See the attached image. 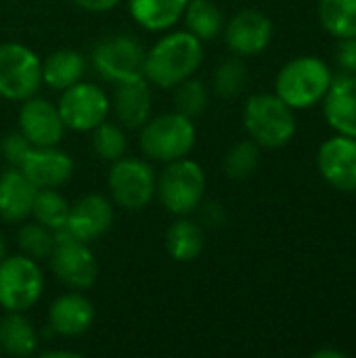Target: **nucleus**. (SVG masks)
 <instances>
[{
    "label": "nucleus",
    "instance_id": "nucleus-1",
    "mask_svg": "<svg viewBox=\"0 0 356 358\" xmlns=\"http://www.w3.org/2000/svg\"><path fill=\"white\" fill-rule=\"evenodd\" d=\"M204 61V46L191 31H172L145 52L143 76L159 88H174L191 78Z\"/></svg>",
    "mask_w": 356,
    "mask_h": 358
},
{
    "label": "nucleus",
    "instance_id": "nucleus-2",
    "mask_svg": "<svg viewBox=\"0 0 356 358\" xmlns=\"http://www.w3.org/2000/svg\"><path fill=\"white\" fill-rule=\"evenodd\" d=\"M332 82V69L323 59L298 57L277 73L275 94L292 109H308L327 94Z\"/></svg>",
    "mask_w": 356,
    "mask_h": 358
},
{
    "label": "nucleus",
    "instance_id": "nucleus-3",
    "mask_svg": "<svg viewBox=\"0 0 356 358\" xmlns=\"http://www.w3.org/2000/svg\"><path fill=\"white\" fill-rule=\"evenodd\" d=\"M243 126L258 147L279 149L294 138L296 115L277 94H254L245 103Z\"/></svg>",
    "mask_w": 356,
    "mask_h": 358
},
{
    "label": "nucleus",
    "instance_id": "nucleus-4",
    "mask_svg": "<svg viewBox=\"0 0 356 358\" xmlns=\"http://www.w3.org/2000/svg\"><path fill=\"white\" fill-rule=\"evenodd\" d=\"M195 136L191 117L178 111L162 113L141 126V149L149 159L168 164L187 157L195 145Z\"/></svg>",
    "mask_w": 356,
    "mask_h": 358
},
{
    "label": "nucleus",
    "instance_id": "nucleus-5",
    "mask_svg": "<svg viewBox=\"0 0 356 358\" xmlns=\"http://www.w3.org/2000/svg\"><path fill=\"white\" fill-rule=\"evenodd\" d=\"M155 193L159 195V201L168 212L176 216L191 214L201 206L206 193L204 168L187 157L168 162L155 185Z\"/></svg>",
    "mask_w": 356,
    "mask_h": 358
},
{
    "label": "nucleus",
    "instance_id": "nucleus-6",
    "mask_svg": "<svg viewBox=\"0 0 356 358\" xmlns=\"http://www.w3.org/2000/svg\"><path fill=\"white\" fill-rule=\"evenodd\" d=\"M44 277L29 256H4L0 260V306L6 313H25L42 296Z\"/></svg>",
    "mask_w": 356,
    "mask_h": 358
},
{
    "label": "nucleus",
    "instance_id": "nucleus-7",
    "mask_svg": "<svg viewBox=\"0 0 356 358\" xmlns=\"http://www.w3.org/2000/svg\"><path fill=\"white\" fill-rule=\"evenodd\" d=\"M42 84V63L38 55L17 42L0 44V96L6 101H25Z\"/></svg>",
    "mask_w": 356,
    "mask_h": 358
},
{
    "label": "nucleus",
    "instance_id": "nucleus-8",
    "mask_svg": "<svg viewBox=\"0 0 356 358\" xmlns=\"http://www.w3.org/2000/svg\"><path fill=\"white\" fill-rule=\"evenodd\" d=\"M145 52L136 38L128 34H115L101 40L92 50V67L94 71L115 84L145 78L143 76Z\"/></svg>",
    "mask_w": 356,
    "mask_h": 358
},
{
    "label": "nucleus",
    "instance_id": "nucleus-9",
    "mask_svg": "<svg viewBox=\"0 0 356 358\" xmlns=\"http://www.w3.org/2000/svg\"><path fill=\"white\" fill-rule=\"evenodd\" d=\"M153 168L136 157H120L109 172V191L113 201L124 210H143L155 195Z\"/></svg>",
    "mask_w": 356,
    "mask_h": 358
},
{
    "label": "nucleus",
    "instance_id": "nucleus-10",
    "mask_svg": "<svg viewBox=\"0 0 356 358\" xmlns=\"http://www.w3.org/2000/svg\"><path fill=\"white\" fill-rule=\"evenodd\" d=\"M57 107L65 128L76 132H90L101 122H105L107 113L111 111V101L97 84L78 82L63 90Z\"/></svg>",
    "mask_w": 356,
    "mask_h": 358
},
{
    "label": "nucleus",
    "instance_id": "nucleus-11",
    "mask_svg": "<svg viewBox=\"0 0 356 358\" xmlns=\"http://www.w3.org/2000/svg\"><path fill=\"white\" fill-rule=\"evenodd\" d=\"M317 166L329 187L342 193H356V138L346 134L327 138L319 147Z\"/></svg>",
    "mask_w": 356,
    "mask_h": 358
},
{
    "label": "nucleus",
    "instance_id": "nucleus-12",
    "mask_svg": "<svg viewBox=\"0 0 356 358\" xmlns=\"http://www.w3.org/2000/svg\"><path fill=\"white\" fill-rule=\"evenodd\" d=\"M52 273L61 283L73 289H86L97 281L99 264L88 245L80 239L57 241L50 254Z\"/></svg>",
    "mask_w": 356,
    "mask_h": 358
},
{
    "label": "nucleus",
    "instance_id": "nucleus-13",
    "mask_svg": "<svg viewBox=\"0 0 356 358\" xmlns=\"http://www.w3.org/2000/svg\"><path fill=\"white\" fill-rule=\"evenodd\" d=\"M19 132L34 147H55L65 134V124L61 120L59 107L46 99L29 96L19 111Z\"/></svg>",
    "mask_w": 356,
    "mask_h": 358
},
{
    "label": "nucleus",
    "instance_id": "nucleus-14",
    "mask_svg": "<svg viewBox=\"0 0 356 358\" xmlns=\"http://www.w3.org/2000/svg\"><path fill=\"white\" fill-rule=\"evenodd\" d=\"M273 38L271 19L254 8L237 13L225 27V40L233 55L254 57L260 55Z\"/></svg>",
    "mask_w": 356,
    "mask_h": 358
},
{
    "label": "nucleus",
    "instance_id": "nucleus-15",
    "mask_svg": "<svg viewBox=\"0 0 356 358\" xmlns=\"http://www.w3.org/2000/svg\"><path fill=\"white\" fill-rule=\"evenodd\" d=\"M21 172L38 189H57L65 185L73 174L71 157L55 147H31L21 162Z\"/></svg>",
    "mask_w": 356,
    "mask_h": 358
},
{
    "label": "nucleus",
    "instance_id": "nucleus-16",
    "mask_svg": "<svg viewBox=\"0 0 356 358\" xmlns=\"http://www.w3.org/2000/svg\"><path fill=\"white\" fill-rule=\"evenodd\" d=\"M113 224V206L107 197L99 193H88L82 199H78L73 206H69V218L67 229L69 233L88 243L92 239H99L103 233H107Z\"/></svg>",
    "mask_w": 356,
    "mask_h": 358
},
{
    "label": "nucleus",
    "instance_id": "nucleus-17",
    "mask_svg": "<svg viewBox=\"0 0 356 358\" xmlns=\"http://www.w3.org/2000/svg\"><path fill=\"white\" fill-rule=\"evenodd\" d=\"M94 321V308L82 294H63L48 308V327L65 338L82 336Z\"/></svg>",
    "mask_w": 356,
    "mask_h": 358
},
{
    "label": "nucleus",
    "instance_id": "nucleus-18",
    "mask_svg": "<svg viewBox=\"0 0 356 358\" xmlns=\"http://www.w3.org/2000/svg\"><path fill=\"white\" fill-rule=\"evenodd\" d=\"M151 86L145 78H134L118 84L111 99V109L118 122L126 128H141L151 117Z\"/></svg>",
    "mask_w": 356,
    "mask_h": 358
},
{
    "label": "nucleus",
    "instance_id": "nucleus-19",
    "mask_svg": "<svg viewBox=\"0 0 356 358\" xmlns=\"http://www.w3.org/2000/svg\"><path fill=\"white\" fill-rule=\"evenodd\" d=\"M325 99V120L338 132L356 138V76L332 82Z\"/></svg>",
    "mask_w": 356,
    "mask_h": 358
},
{
    "label": "nucleus",
    "instance_id": "nucleus-20",
    "mask_svg": "<svg viewBox=\"0 0 356 358\" xmlns=\"http://www.w3.org/2000/svg\"><path fill=\"white\" fill-rule=\"evenodd\" d=\"M38 187L21 172L10 168L0 176V218L6 222H21L31 214Z\"/></svg>",
    "mask_w": 356,
    "mask_h": 358
},
{
    "label": "nucleus",
    "instance_id": "nucleus-21",
    "mask_svg": "<svg viewBox=\"0 0 356 358\" xmlns=\"http://www.w3.org/2000/svg\"><path fill=\"white\" fill-rule=\"evenodd\" d=\"M187 4L189 0H130L128 8L141 27L149 31H162L183 19Z\"/></svg>",
    "mask_w": 356,
    "mask_h": 358
},
{
    "label": "nucleus",
    "instance_id": "nucleus-22",
    "mask_svg": "<svg viewBox=\"0 0 356 358\" xmlns=\"http://www.w3.org/2000/svg\"><path fill=\"white\" fill-rule=\"evenodd\" d=\"M84 69L86 61L78 50L61 48L50 52L42 63V82L52 90H65L82 80Z\"/></svg>",
    "mask_w": 356,
    "mask_h": 358
},
{
    "label": "nucleus",
    "instance_id": "nucleus-23",
    "mask_svg": "<svg viewBox=\"0 0 356 358\" xmlns=\"http://www.w3.org/2000/svg\"><path fill=\"white\" fill-rule=\"evenodd\" d=\"M38 334L23 313H6L0 319V348L10 357H29L36 352Z\"/></svg>",
    "mask_w": 356,
    "mask_h": 358
},
{
    "label": "nucleus",
    "instance_id": "nucleus-24",
    "mask_svg": "<svg viewBox=\"0 0 356 358\" xmlns=\"http://www.w3.org/2000/svg\"><path fill=\"white\" fill-rule=\"evenodd\" d=\"M204 229L187 218H178L166 231V250L176 262H191L204 252Z\"/></svg>",
    "mask_w": 356,
    "mask_h": 358
},
{
    "label": "nucleus",
    "instance_id": "nucleus-25",
    "mask_svg": "<svg viewBox=\"0 0 356 358\" xmlns=\"http://www.w3.org/2000/svg\"><path fill=\"white\" fill-rule=\"evenodd\" d=\"M183 17L187 31H191L201 42L214 40L225 29V17L212 0H189Z\"/></svg>",
    "mask_w": 356,
    "mask_h": 358
},
{
    "label": "nucleus",
    "instance_id": "nucleus-26",
    "mask_svg": "<svg viewBox=\"0 0 356 358\" xmlns=\"http://www.w3.org/2000/svg\"><path fill=\"white\" fill-rule=\"evenodd\" d=\"M319 19L334 38H353L356 36V0H321Z\"/></svg>",
    "mask_w": 356,
    "mask_h": 358
},
{
    "label": "nucleus",
    "instance_id": "nucleus-27",
    "mask_svg": "<svg viewBox=\"0 0 356 358\" xmlns=\"http://www.w3.org/2000/svg\"><path fill=\"white\" fill-rule=\"evenodd\" d=\"M31 214H34V218L40 224L48 227L50 231H57V229H61V227L67 224L69 203L55 189H38L36 199H34Z\"/></svg>",
    "mask_w": 356,
    "mask_h": 358
},
{
    "label": "nucleus",
    "instance_id": "nucleus-28",
    "mask_svg": "<svg viewBox=\"0 0 356 358\" xmlns=\"http://www.w3.org/2000/svg\"><path fill=\"white\" fill-rule=\"evenodd\" d=\"M17 243L21 248V252L25 256H29L31 260H46L50 258L57 241H55V231H50L48 227L36 222H27L19 229L17 233Z\"/></svg>",
    "mask_w": 356,
    "mask_h": 358
},
{
    "label": "nucleus",
    "instance_id": "nucleus-29",
    "mask_svg": "<svg viewBox=\"0 0 356 358\" xmlns=\"http://www.w3.org/2000/svg\"><path fill=\"white\" fill-rule=\"evenodd\" d=\"M248 86V67L243 61L235 55L227 61H222L214 71V90L225 99L239 96Z\"/></svg>",
    "mask_w": 356,
    "mask_h": 358
},
{
    "label": "nucleus",
    "instance_id": "nucleus-30",
    "mask_svg": "<svg viewBox=\"0 0 356 358\" xmlns=\"http://www.w3.org/2000/svg\"><path fill=\"white\" fill-rule=\"evenodd\" d=\"M258 164H260V149L252 138L233 145L225 155V172L233 180H243L252 176Z\"/></svg>",
    "mask_w": 356,
    "mask_h": 358
},
{
    "label": "nucleus",
    "instance_id": "nucleus-31",
    "mask_svg": "<svg viewBox=\"0 0 356 358\" xmlns=\"http://www.w3.org/2000/svg\"><path fill=\"white\" fill-rule=\"evenodd\" d=\"M92 132V149L94 153L105 159V162H115L120 157H124L126 153V134L118 124L111 122H101L97 128L90 130Z\"/></svg>",
    "mask_w": 356,
    "mask_h": 358
},
{
    "label": "nucleus",
    "instance_id": "nucleus-32",
    "mask_svg": "<svg viewBox=\"0 0 356 358\" xmlns=\"http://www.w3.org/2000/svg\"><path fill=\"white\" fill-rule=\"evenodd\" d=\"M174 105L176 111L187 115V117H197L206 111L208 105V88L204 86V82L187 78L185 82H180L178 86H174Z\"/></svg>",
    "mask_w": 356,
    "mask_h": 358
},
{
    "label": "nucleus",
    "instance_id": "nucleus-33",
    "mask_svg": "<svg viewBox=\"0 0 356 358\" xmlns=\"http://www.w3.org/2000/svg\"><path fill=\"white\" fill-rule=\"evenodd\" d=\"M34 145L21 134V132H13V134H8L4 141H2V145H0V149H2V155L6 157V162L8 164H13L15 168H19L21 166V162H23V157L29 153V149H31Z\"/></svg>",
    "mask_w": 356,
    "mask_h": 358
},
{
    "label": "nucleus",
    "instance_id": "nucleus-34",
    "mask_svg": "<svg viewBox=\"0 0 356 358\" xmlns=\"http://www.w3.org/2000/svg\"><path fill=\"white\" fill-rule=\"evenodd\" d=\"M336 57H338V65L342 67V71L356 76V36L340 40Z\"/></svg>",
    "mask_w": 356,
    "mask_h": 358
},
{
    "label": "nucleus",
    "instance_id": "nucleus-35",
    "mask_svg": "<svg viewBox=\"0 0 356 358\" xmlns=\"http://www.w3.org/2000/svg\"><path fill=\"white\" fill-rule=\"evenodd\" d=\"M80 8L90 10V13H107L118 6L120 0H73Z\"/></svg>",
    "mask_w": 356,
    "mask_h": 358
},
{
    "label": "nucleus",
    "instance_id": "nucleus-36",
    "mask_svg": "<svg viewBox=\"0 0 356 358\" xmlns=\"http://www.w3.org/2000/svg\"><path fill=\"white\" fill-rule=\"evenodd\" d=\"M201 216H204V220L208 224H214V227L222 222V210H220V206H206Z\"/></svg>",
    "mask_w": 356,
    "mask_h": 358
},
{
    "label": "nucleus",
    "instance_id": "nucleus-37",
    "mask_svg": "<svg viewBox=\"0 0 356 358\" xmlns=\"http://www.w3.org/2000/svg\"><path fill=\"white\" fill-rule=\"evenodd\" d=\"M44 358H78V352H71V350H46L42 352Z\"/></svg>",
    "mask_w": 356,
    "mask_h": 358
},
{
    "label": "nucleus",
    "instance_id": "nucleus-38",
    "mask_svg": "<svg viewBox=\"0 0 356 358\" xmlns=\"http://www.w3.org/2000/svg\"><path fill=\"white\" fill-rule=\"evenodd\" d=\"M313 358H346V352H340V350H317L313 352Z\"/></svg>",
    "mask_w": 356,
    "mask_h": 358
},
{
    "label": "nucleus",
    "instance_id": "nucleus-39",
    "mask_svg": "<svg viewBox=\"0 0 356 358\" xmlns=\"http://www.w3.org/2000/svg\"><path fill=\"white\" fill-rule=\"evenodd\" d=\"M6 256V243H4V237H2V233H0V260Z\"/></svg>",
    "mask_w": 356,
    "mask_h": 358
}]
</instances>
